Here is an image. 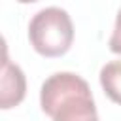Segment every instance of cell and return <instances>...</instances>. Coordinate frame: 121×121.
I'll use <instances>...</instances> for the list:
<instances>
[{
    "mask_svg": "<svg viewBox=\"0 0 121 121\" xmlns=\"http://www.w3.org/2000/svg\"><path fill=\"white\" fill-rule=\"evenodd\" d=\"M40 106L53 121H98L91 87L74 72L51 74L42 83Z\"/></svg>",
    "mask_w": 121,
    "mask_h": 121,
    "instance_id": "1",
    "label": "cell"
},
{
    "mask_svg": "<svg viewBox=\"0 0 121 121\" xmlns=\"http://www.w3.org/2000/svg\"><path fill=\"white\" fill-rule=\"evenodd\" d=\"M28 40L42 57L55 59L68 53L74 42V25L62 8L51 6L40 9L28 25Z\"/></svg>",
    "mask_w": 121,
    "mask_h": 121,
    "instance_id": "2",
    "label": "cell"
},
{
    "mask_svg": "<svg viewBox=\"0 0 121 121\" xmlns=\"http://www.w3.org/2000/svg\"><path fill=\"white\" fill-rule=\"evenodd\" d=\"M26 95V78L23 70L9 60L8 49H4L2 60V76H0V108L9 110L23 102Z\"/></svg>",
    "mask_w": 121,
    "mask_h": 121,
    "instance_id": "3",
    "label": "cell"
},
{
    "mask_svg": "<svg viewBox=\"0 0 121 121\" xmlns=\"http://www.w3.org/2000/svg\"><path fill=\"white\" fill-rule=\"evenodd\" d=\"M100 85L106 96L121 106V59L106 62L100 70Z\"/></svg>",
    "mask_w": 121,
    "mask_h": 121,
    "instance_id": "4",
    "label": "cell"
},
{
    "mask_svg": "<svg viewBox=\"0 0 121 121\" xmlns=\"http://www.w3.org/2000/svg\"><path fill=\"white\" fill-rule=\"evenodd\" d=\"M110 51L112 53H117L121 55V9L117 11V17H115V26H113V32L110 36Z\"/></svg>",
    "mask_w": 121,
    "mask_h": 121,
    "instance_id": "5",
    "label": "cell"
},
{
    "mask_svg": "<svg viewBox=\"0 0 121 121\" xmlns=\"http://www.w3.org/2000/svg\"><path fill=\"white\" fill-rule=\"evenodd\" d=\"M17 2H21V4H32V2H38V0H17Z\"/></svg>",
    "mask_w": 121,
    "mask_h": 121,
    "instance_id": "6",
    "label": "cell"
}]
</instances>
